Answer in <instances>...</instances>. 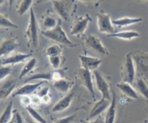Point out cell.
I'll list each match as a JSON object with an SVG mask.
<instances>
[{
  "mask_svg": "<svg viewBox=\"0 0 148 123\" xmlns=\"http://www.w3.org/2000/svg\"><path fill=\"white\" fill-rule=\"evenodd\" d=\"M29 21L25 31L27 45L31 50H35L39 47V26L37 23L35 12L32 8L30 9Z\"/></svg>",
  "mask_w": 148,
  "mask_h": 123,
  "instance_id": "1",
  "label": "cell"
},
{
  "mask_svg": "<svg viewBox=\"0 0 148 123\" xmlns=\"http://www.w3.org/2000/svg\"><path fill=\"white\" fill-rule=\"evenodd\" d=\"M42 34L46 38L49 39L53 42L61 44V45H66L69 48H75L76 46V44L70 39L67 36L66 33L62 28L61 25V20H59L58 25L55 28L49 30H43L42 31Z\"/></svg>",
  "mask_w": 148,
  "mask_h": 123,
  "instance_id": "2",
  "label": "cell"
},
{
  "mask_svg": "<svg viewBox=\"0 0 148 123\" xmlns=\"http://www.w3.org/2000/svg\"><path fill=\"white\" fill-rule=\"evenodd\" d=\"M136 66L131 53H127L124 57L123 65L121 66L122 82L132 84L136 76Z\"/></svg>",
  "mask_w": 148,
  "mask_h": 123,
  "instance_id": "3",
  "label": "cell"
},
{
  "mask_svg": "<svg viewBox=\"0 0 148 123\" xmlns=\"http://www.w3.org/2000/svg\"><path fill=\"white\" fill-rule=\"evenodd\" d=\"M98 30L102 34L108 36L115 33V28L110 18V15L105 12H99L97 14Z\"/></svg>",
  "mask_w": 148,
  "mask_h": 123,
  "instance_id": "4",
  "label": "cell"
},
{
  "mask_svg": "<svg viewBox=\"0 0 148 123\" xmlns=\"http://www.w3.org/2000/svg\"><path fill=\"white\" fill-rule=\"evenodd\" d=\"M92 21V18L89 14L78 17L73 23L71 28V34L72 36L79 37L83 35L89 26V23Z\"/></svg>",
  "mask_w": 148,
  "mask_h": 123,
  "instance_id": "5",
  "label": "cell"
},
{
  "mask_svg": "<svg viewBox=\"0 0 148 123\" xmlns=\"http://www.w3.org/2000/svg\"><path fill=\"white\" fill-rule=\"evenodd\" d=\"M84 44L86 48L100 55L104 56H108L109 55V51L106 47L102 44V41L94 34H88L85 37Z\"/></svg>",
  "mask_w": 148,
  "mask_h": 123,
  "instance_id": "6",
  "label": "cell"
},
{
  "mask_svg": "<svg viewBox=\"0 0 148 123\" xmlns=\"http://www.w3.org/2000/svg\"><path fill=\"white\" fill-rule=\"evenodd\" d=\"M77 78L81 85L84 87L92 95V98L95 100L96 94L94 90L93 82H92V73L89 70L81 67L77 72Z\"/></svg>",
  "mask_w": 148,
  "mask_h": 123,
  "instance_id": "7",
  "label": "cell"
},
{
  "mask_svg": "<svg viewBox=\"0 0 148 123\" xmlns=\"http://www.w3.org/2000/svg\"><path fill=\"white\" fill-rule=\"evenodd\" d=\"M73 0H53L52 5L56 13L62 20L68 21L70 19V13Z\"/></svg>",
  "mask_w": 148,
  "mask_h": 123,
  "instance_id": "8",
  "label": "cell"
},
{
  "mask_svg": "<svg viewBox=\"0 0 148 123\" xmlns=\"http://www.w3.org/2000/svg\"><path fill=\"white\" fill-rule=\"evenodd\" d=\"M93 76L95 77L97 88L100 92L102 98L110 100V88L106 78L97 69L93 71Z\"/></svg>",
  "mask_w": 148,
  "mask_h": 123,
  "instance_id": "9",
  "label": "cell"
},
{
  "mask_svg": "<svg viewBox=\"0 0 148 123\" xmlns=\"http://www.w3.org/2000/svg\"><path fill=\"white\" fill-rule=\"evenodd\" d=\"M20 46L16 37H10L0 40V58L8 56Z\"/></svg>",
  "mask_w": 148,
  "mask_h": 123,
  "instance_id": "10",
  "label": "cell"
},
{
  "mask_svg": "<svg viewBox=\"0 0 148 123\" xmlns=\"http://www.w3.org/2000/svg\"><path fill=\"white\" fill-rule=\"evenodd\" d=\"M80 59L81 66L82 68H86L91 71L97 70L98 67L101 65L102 63V60L96 57L89 56V55L82 54L79 56Z\"/></svg>",
  "mask_w": 148,
  "mask_h": 123,
  "instance_id": "11",
  "label": "cell"
},
{
  "mask_svg": "<svg viewBox=\"0 0 148 123\" xmlns=\"http://www.w3.org/2000/svg\"><path fill=\"white\" fill-rule=\"evenodd\" d=\"M46 81H42L37 83H33V84H28L25 83L23 86L20 87L19 88L14 91L12 94V96L16 97V96H23V95H30L32 93H34L37 89H39L43 84H45Z\"/></svg>",
  "mask_w": 148,
  "mask_h": 123,
  "instance_id": "12",
  "label": "cell"
},
{
  "mask_svg": "<svg viewBox=\"0 0 148 123\" xmlns=\"http://www.w3.org/2000/svg\"><path fill=\"white\" fill-rule=\"evenodd\" d=\"M110 100L106 99V98L102 97L100 100L97 101L94 104L93 107L89 111L88 120H92V119L95 118L97 116L100 115L105 110L108 109L110 104Z\"/></svg>",
  "mask_w": 148,
  "mask_h": 123,
  "instance_id": "13",
  "label": "cell"
},
{
  "mask_svg": "<svg viewBox=\"0 0 148 123\" xmlns=\"http://www.w3.org/2000/svg\"><path fill=\"white\" fill-rule=\"evenodd\" d=\"M31 56H32L31 54L16 53L12 54V55L5 57V58H3L2 61H0V64L5 66L15 65V64L24 62L26 60L29 59Z\"/></svg>",
  "mask_w": 148,
  "mask_h": 123,
  "instance_id": "14",
  "label": "cell"
},
{
  "mask_svg": "<svg viewBox=\"0 0 148 123\" xmlns=\"http://www.w3.org/2000/svg\"><path fill=\"white\" fill-rule=\"evenodd\" d=\"M132 58L136 70H139L142 73H148V54L136 52L132 54Z\"/></svg>",
  "mask_w": 148,
  "mask_h": 123,
  "instance_id": "15",
  "label": "cell"
},
{
  "mask_svg": "<svg viewBox=\"0 0 148 123\" xmlns=\"http://www.w3.org/2000/svg\"><path fill=\"white\" fill-rule=\"evenodd\" d=\"M17 81L15 79L10 78L0 86V101L8 98L15 89Z\"/></svg>",
  "mask_w": 148,
  "mask_h": 123,
  "instance_id": "16",
  "label": "cell"
},
{
  "mask_svg": "<svg viewBox=\"0 0 148 123\" xmlns=\"http://www.w3.org/2000/svg\"><path fill=\"white\" fill-rule=\"evenodd\" d=\"M73 93H68L64 97H62L60 100L58 101L52 107V111L53 113H60L65 111L68 107L71 106L73 99Z\"/></svg>",
  "mask_w": 148,
  "mask_h": 123,
  "instance_id": "17",
  "label": "cell"
},
{
  "mask_svg": "<svg viewBox=\"0 0 148 123\" xmlns=\"http://www.w3.org/2000/svg\"><path fill=\"white\" fill-rule=\"evenodd\" d=\"M117 88L124 96L127 97V98L135 100L138 99L139 98L137 93L135 91L134 88L132 86V84L125 82H121L120 83L117 84Z\"/></svg>",
  "mask_w": 148,
  "mask_h": 123,
  "instance_id": "18",
  "label": "cell"
},
{
  "mask_svg": "<svg viewBox=\"0 0 148 123\" xmlns=\"http://www.w3.org/2000/svg\"><path fill=\"white\" fill-rule=\"evenodd\" d=\"M112 99H111L110 104L107 110L106 114L105 117V123H114L116 117V97L114 92L112 93Z\"/></svg>",
  "mask_w": 148,
  "mask_h": 123,
  "instance_id": "19",
  "label": "cell"
},
{
  "mask_svg": "<svg viewBox=\"0 0 148 123\" xmlns=\"http://www.w3.org/2000/svg\"><path fill=\"white\" fill-rule=\"evenodd\" d=\"M73 85V82L66 79L61 78L53 82L52 86L58 92L61 93H67L72 88Z\"/></svg>",
  "mask_w": 148,
  "mask_h": 123,
  "instance_id": "20",
  "label": "cell"
},
{
  "mask_svg": "<svg viewBox=\"0 0 148 123\" xmlns=\"http://www.w3.org/2000/svg\"><path fill=\"white\" fill-rule=\"evenodd\" d=\"M142 18H130V17H123L116 20H113V26H116L118 28H123L129 26L134 25L142 22Z\"/></svg>",
  "mask_w": 148,
  "mask_h": 123,
  "instance_id": "21",
  "label": "cell"
},
{
  "mask_svg": "<svg viewBox=\"0 0 148 123\" xmlns=\"http://www.w3.org/2000/svg\"><path fill=\"white\" fill-rule=\"evenodd\" d=\"M140 36L139 32L136 31H119V32H115L114 34H112L108 37H113L116 38L121 39L127 40V41H131L135 38H137Z\"/></svg>",
  "mask_w": 148,
  "mask_h": 123,
  "instance_id": "22",
  "label": "cell"
},
{
  "mask_svg": "<svg viewBox=\"0 0 148 123\" xmlns=\"http://www.w3.org/2000/svg\"><path fill=\"white\" fill-rule=\"evenodd\" d=\"M37 64V59L36 58H30L28 61H26V63L25 64V65L23 66V67L21 69V72L19 74V79H21L23 77H24L25 76H26L28 73L31 72V71L34 69V68L36 67Z\"/></svg>",
  "mask_w": 148,
  "mask_h": 123,
  "instance_id": "23",
  "label": "cell"
},
{
  "mask_svg": "<svg viewBox=\"0 0 148 123\" xmlns=\"http://www.w3.org/2000/svg\"><path fill=\"white\" fill-rule=\"evenodd\" d=\"M52 73L53 71H46V72L36 73L31 76L25 80V83L34 80H42V81H52Z\"/></svg>",
  "mask_w": 148,
  "mask_h": 123,
  "instance_id": "24",
  "label": "cell"
},
{
  "mask_svg": "<svg viewBox=\"0 0 148 123\" xmlns=\"http://www.w3.org/2000/svg\"><path fill=\"white\" fill-rule=\"evenodd\" d=\"M59 20H57V18L53 15L47 14L45 15L42 21V25L45 27V30H49L55 28L58 25Z\"/></svg>",
  "mask_w": 148,
  "mask_h": 123,
  "instance_id": "25",
  "label": "cell"
},
{
  "mask_svg": "<svg viewBox=\"0 0 148 123\" xmlns=\"http://www.w3.org/2000/svg\"><path fill=\"white\" fill-rule=\"evenodd\" d=\"M136 88L140 95H142L148 101V86L145 80L142 78L137 79L136 82Z\"/></svg>",
  "mask_w": 148,
  "mask_h": 123,
  "instance_id": "26",
  "label": "cell"
},
{
  "mask_svg": "<svg viewBox=\"0 0 148 123\" xmlns=\"http://www.w3.org/2000/svg\"><path fill=\"white\" fill-rule=\"evenodd\" d=\"M12 106H13V103H12V101H11L7 106L2 114L0 115V123H8L11 120L12 115V111H13Z\"/></svg>",
  "mask_w": 148,
  "mask_h": 123,
  "instance_id": "27",
  "label": "cell"
},
{
  "mask_svg": "<svg viewBox=\"0 0 148 123\" xmlns=\"http://www.w3.org/2000/svg\"><path fill=\"white\" fill-rule=\"evenodd\" d=\"M33 1L34 0H21V2H20L18 7V9H17V13L20 16H23V15H25L31 8Z\"/></svg>",
  "mask_w": 148,
  "mask_h": 123,
  "instance_id": "28",
  "label": "cell"
},
{
  "mask_svg": "<svg viewBox=\"0 0 148 123\" xmlns=\"http://www.w3.org/2000/svg\"><path fill=\"white\" fill-rule=\"evenodd\" d=\"M25 109L27 110L28 114H30L31 117L35 120L36 122H39V123H47L46 120L39 114L36 110L34 108H33L31 106H28L25 107Z\"/></svg>",
  "mask_w": 148,
  "mask_h": 123,
  "instance_id": "29",
  "label": "cell"
},
{
  "mask_svg": "<svg viewBox=\"0 0 148 123\" xmlns=\"http://www.w3.org/2000/svg\"><path fill=\"white\" fill-rule=\"evenodd\" d=\"M45 54L47 57L59 55L62 54V48L58 44H52L47 47L45 51Z\"/></svg>",
  "mask_w": 148,
  "mask_h": 123,
  "instance_id": "30",
  "label": "cell"
},
{
  "mask_svg": "<svg viewBox=\"0 0 148 123\" xmlns=\"http://www.w3.org/2000/svg\"><path fill=\"white\" fill-rule=\"evenodd\" d=\"M48 58H49V64H50L51 66H52V68L54 70H58L60 68L62 64H63V61H62L63 57H62V55L49 56L48 57Z\"/></svg>",
  "mask_w": 148,
  "mask_h": 123,
  "instance_id": "31",
  "label": "cell"
},
{
  "mask_svg": "<svg viewBox=\"0 0 148 123\" xmlns=\"http://www.w3.org/2000/svg\"><path fill=\"white\" fill-rule=\"evenodd\" d=\"M18 25L14 23L5 15L0 14V28H17Z\"/></svg>",
  "mask_w": 148,
  "mask_h": 123,
  "instance_id": "32",
  "label": "cell"
},
{
  "mask_svg": "<svg viewBox=\"0 0 148 123\" xmlns=\"http://www.w3.org/2000/svg\"><path fill=\"white\" fill-rule=\"evenodd\" d=\"M12 72L10 66H5L0 64V81L9 77Z\"/></svg>",
  "mask_w": 148,
  "mask_h": 123,
  "instance_id": "33",
  "label": "cell"
},
{
  "mask_svg": "<svg viewBox=\"0 0 148 123\" xmlns=\"http://www.w3.org/2000/svg\"><path fill=\"white\" fill-rule=\"evenodd\" d=\"M8 123H23L22 116L18 110L12 111V115L11 120Z\"/></svg>",
  "mask_w": 148,
  "mask_h": 123,
  "instance_id": "34",
  "label": "cell"
},
{
  "mask_svg": "<svg viewBox=\"0 0 148 123\" xmlns=\"http://www.w3.org/2000/svg\"><path fill=\"white\" fill-rule=\"evenodd\" d=\"M76 114H73L70 116L58 119L53 123H73L74 121L76 120Z\"/></svg>",
  "mask_w": 148,
  "mask_h": 123,
  "instance_id": "35",
  "label": "cell"
},
{
  "mask_svg": "<svg viewBox=\"0 0 148 123\" xmlns=\"http://www.w3.org/2000/svg\"><path fill=\"white\" fill-rule=\"evenodd\" d=\"M21 97V104L25 107L31 105V97H29V95H23V96H20Z\"/></svg>",
  "mask_w": 148,
  "mask_h": 123,
  "instance_id": "36",
  "label": "cell"
},
{
  "mask_svg": "<svg viewBox=\"0 0 148 123\" xmlns=\"http://www.w3.org/2000/svg\"><path fill=\"white\" fill-rule=\"evenodd\" d=\"M31 104L34 106H39L42 103L41 101V97H39L38 95H33L31 97Z\"/></svg>",
  "mask_w": 148,
  "mask_h": 123,
  "instance_id": "37",
  "label": "cell"
},
{
  "mask_svg": "<svg viewBox=\"0 0 148 123\" xmlns=\"http://www.w3.org/2000/svg\"><path fill=\"white\" fill-rule=\"evenodd\" d=\"M41 101H42V103L44 104H50L51 101H52V98L49 95V94H47V95H45L44 96L41 97Z\"/></svg>",
  "mask_w": 148,
  "mask_h": 123,
  "instance_id": "38",
  "label": "cell"
},
{
  "mask_svg": "<svg viewBox=\"0 0 148 123\" xmlns=\"http://www.w3.org/2000/svg\"><path fill=\"white\" fill-rule=\"evenodd\" d=\"M49 88H48V87H46V88H43V89H42L40 91V92L39 93V97H42L44 96V95H47V94H49Z\"/></svg>",
  "mask_w": 148,
  "mask_h": 123,
  "instance_id": "39",
  "label": "cell"
},
{
  "mask_svg": "<svg viewBox=\"0 0 148 123\" xmlns=\"http://www.w3.org/2000/svg\"><path fill=\"white\" fill-rule=\"evenodd\" d=\"M76 1H80V2H84L85 4H92V3H96L97 2H101L102 0H73V2H76Z\"/></svg>",
  "mask_w": 148,
  "mask_h": 123,
  "instance_id": "40",
  "label": "cell"
},
{
  "mask_svg": "<svg viewBox=\"0 0 148 123\" xmlns=\"http://www.w3.org/2000/svg\"><path fill=\"white\" fill-rule=\"evenodd\" d=\"M82 123H105V121H102L100 119H97V120H93V121H88V120H84L82 121Z\"/></svg>",
  "mask_w": 148,
  "mask_h": 123,
  "instance_id": "41",
  "label": "cell"
},
{
  "mask_svg": "<svg viewBox=\"0 0 148 123\" xmlns=\"http://www.w3.org/2000/svg\"><path fill=\"white\" fill-rule=\"evenodd\" d=\"M14 2H15V0H8V3H9V7L10 8H12V5H13Z\"/></svg>",
  "mask_w": 148,
  "mask_h": 123,
  "instance_id": "42",
  "label": "cell"
},
{
  "mask_svg": "<svg viewBox=\"0 0 148 123\" xmlns=\"http://www.w3.org/2000/svg\"><path fill=\"white\" fill-rule=\"evenodd\" d=\"M47 1H49V0H37L36 1V4H41L42 2H47ZM51 1H53V0H51Z\"/></svg>",
  "mask_w": 148,
  "mask_h": 123,
  "instance_id": "43",
  "label": "cell"
},
{
  "mask_svg": "<svg viewBox=\"0 0 148 123\" xmlns=\"http://www.w3.org/2000/svg\"><path fill=\"white\" fill-rule=\"evenodd\" d=\"M5 2V0H0V6H1L2 5H3Z\"/></svg>",
  "mask_w": 148,
  "mask_h": 123,
  "instance_id": "44",
  "label": "cell"
},
{
  "mask_svg": "<svg viewBox=\"0 0 148 123\" xmlns=\"http://www.w3.org/2000/svg\"><path fill=\"white\" fill-rule=\"evenodd\" d=\"M28 123H36V122H35L34 121H29L28 122Z\"/></svg>",
  "mask_w": 148,
  "mask_h": 123,
  "instance_id": "45",
  "label": "cell"
},
{
  "mask_svg": "<svg viewBox=\"0 0 148 123\" xmlns=\"http://www.w3.org/2000/svg\"><path fill=\"white\" fill-rule=\"evenodd\" d=\"M136 1H143V0H136Z\"/></svg>",
  "mask_w": 148,
  "mask_h": 123,
  "instance_id": "46",
  "label": "cell"
},
{
  "mask_svg": "<svg viewBox=\"0 0 148 123\" xmlns=\"http://www.w3.org/2000/svg\"><path fill=\"white\" fill-rule=\"evenodd\" d=\"M147 105H148V101H147Z\"/></svg>",
  "mask_w": 148,
  "mask_h": 123,
  "instance_id": "47",
  "label": "cell"
}]
</instances>
